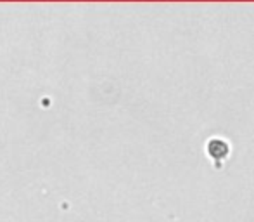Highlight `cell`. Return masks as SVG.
<instances>
[{"instance_id": "6da1fadb", "label": "cell", "mask_w": 254, "mask_h": 222, "mask_svg": "<svg viewBox=\"0 0 254 222\" xmlns=\"http://www.w3.org/2000/svg\"><path fill=\"white\" fill-rule=\"evenodd\" d=\"M206 151H207V155L213 158L214 165L220 168L221 162L230 155V144L221 137H211L209 141H207Z\"/></svg>"}]
</instances>
